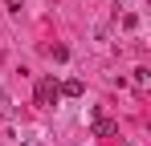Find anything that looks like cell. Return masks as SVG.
Masks as SVG:
<instances>
[{"mask_svg": "<svg viewBox=\"0 0 151 146\" xmlns=\"http://www.w3.org/2000/svg\"><path fill=\"white\" fill-rule=\"evenodd\" d=\"M57 97H61L57 81H53V77H41V81H37V89H33V101H37L41 110H53V106H57Z\"/></svg>", "mask_w": 151, "mask_h": 146, "instance_id": "obj_1", "label": "cell"}, {"mask_svg": "<svg viewBox=\"0 0 151 146\" xmlns=\"http://www.w3.org/2000/svg\"><path fill=\"white\" fill-rule=\"evenodd\" d=\"M131 85H135L139 94H147V89H151V73H147V69H135V77H131Z\"/></svg>", "mask_w": 151, "mask_h": 146, "instance_id": "obj_4", "label": "cell"}, {"mask_svg": "<svg viewBox=\"0 0 151 146\" xmlns=\"http://www.w3.org/2000/svg\"><path fill=\"white\" fill-rule=\"evenodd\" d=\"M57 89H61V94H65V97H82V94H86V85H82L78 77H70V81H61Z\"/></svg>", "mask_w": 151, "mask_h": 146, "instance_id": "obj_3", "label": "cell"}, {"mask_svg": "<svg viewBox=\"0 0 151 146\" xmlns=\"http://www.w3.org/2000/svg\"><path fill=\"white\" fill-rule=\"evenodd\" d=\"M4 4H8L12 12H21V4H25V0H4Z\"/></svg>", "mask_w": 151, "mask_h": 146, "instance_id": "obj_7", "label": "cell"}, {"mask_svg": "<svg viewBox=\"0 0 151 146\" xmlns=\"http://www.w3.org/2000/svg\"><path fill=\"white\" fill-rule=\"evenodd\" d=\"M12 114V101H8V94H0V118H8Z\"/></svg>", "mask_w": 151, "mask_h": 146, "instance_id": "obj_5", "label": "cell"}, {"mask_svg": "<svg viewBox=\"0 0 151 146\" xmlns=\"http://www.w3.org/2000/svg\"><path fill=\"white\" fill-rule=\"evenodd\" d=\"M119 134V122H110V118H94V138H114Z\"/></svg>", "mask_w": 151, "mask_h": 146, "instance_id": "obj_2", "label": "cell"}, {"mask_svg": "<svg viewBox=\"0 0 151 146\" xmlns=\"http://www.w3.org/2000/svg\"><path fill=\"white\" fill-rule=\"evenodd\" d=\"M49 53H53V61H65V57H70V49H65V45H53Z\"/></svg>", "mask_w": 151, "mask_h": 146, "instance_id": "obj_6", "label": "cell"}, {"mask_svg": "<svg viewBox=\"0 0 151 146\" xmlns=\"http://www.w3.org/2000/svg\"><path fill=\"white\" fill-rule=\"evenodd\" d=\"M25 146H41V142H25Z\"/></svg>", "mask_w": 151, "mask_h": 146, "instance_id": "obj_8", "label": "cell"}]
</instances>
